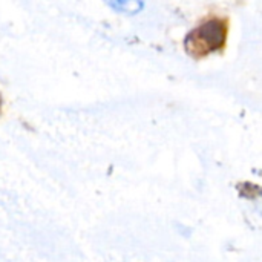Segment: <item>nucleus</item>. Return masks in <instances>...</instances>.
Instances as JSON below:
<instances>
[{
	"label": "nucleus",
	"mask_w": 262,
	"mask_h": 262,
	"mask_svg": "<svg viewBox=\"0 0 262 262\" xmlns=\"http://www.w3.org/2000/svg\"><path fill=\"white\" fill-rule=\"evenodd\" d=\"M226 25L220 18H212L193 29L186 40L187 51L195 55H206L224 45Z\"/></svg>",
	"instance_id": "nucleus-1"
},
{
	"label": "nucleus",
	"mask_w": 262,
	"mask_h": 262,
	"mask_svg": "<svg viewBox=\"0 0 262 262\" xmlns=\"http://www.w3.org/2000/svg\"><path fill=\"white\" fill-rule=\"evenodd\" d=\"M0 103H2V98H0Z\"/></svg>",
	"instance_id": "nucleus-2"
}]
</instances>
